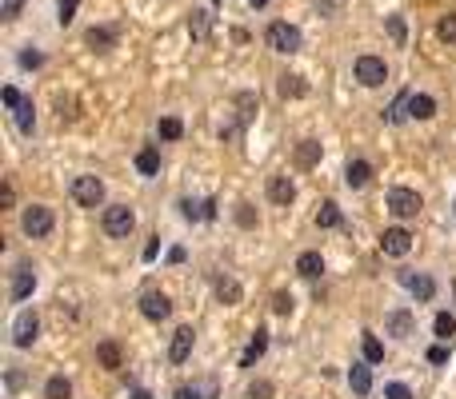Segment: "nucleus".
<instances>
[{
	"label": "nucleus",
	"mask_w": 456,
	"mask_h": 399,
	"mask_svg": "<svg viewBox=\"0 0 456 399\" xmlns=\"http://www.w3.org/2000/svg\"><path fill=\"white\" fill-rule=\"evenodd\" d=\"M264 40H268V48L272 52H284V56H293V52H300V28L296 24H288V20H272L268 24V32H264Z\"/></svg>",
	"instance_id": "f257e3e1"
},
{
	"label": "nucleus",
	"mask_w": 456,
	"mask_h": 399,
	"mask_svg": "<svg viewBox=\"0 0 456 399\" xmlns=\"http://www.w3.org/2000/svg\"><path fill=\"white\" fill-rule=\"evenodd\" d=\"M421 207H424L421 192H412V188H392L389 192V212L396 216V220H412Z\"/></svg>",
	"instance_id": "f03ea898"
},
{
	"label": "nucleus",
	"mask_w": 456,
	"mask_h": 399,
	"mask_svg": "<svg viewBox=\"0 0 456 399\" xmlns=\"http://www.w3.org/2000/svg\"><path fill=\"white\" fill-rule=\"evenodd\" d=\"M132 223H136V216H132V207L129 204H113V207H104V232L113 239H124L132 232Z\"/></svg>",
	"instance_id": "7ed1b4c3"
},
{
	"label": "nucleus",
	"mask_w": 456,
	"mask_h": 399,
	"mask_svg": "<svg viewBox=\"0 0 456 399\" xmlns=\"http://www.w3.org/2000/svg\"><path fill=\"white\" fill-rule=\"evenodd\" d=\"M68 192H72V200H76L81 207H97L100 200H104V184H100L97 176H76Z\"/></svg>",
	"instance_id": "20e7f679"
},
{
	"label": "nucleus",
	"mask_w": 456,
	"mask_h": 399,
	"mask_svg": "<svg viewBox=\"0 0 456 399\" xmlns=\"http://www.w3.org/2000/svg\"><path fill=\"white\" fill-rule=\"evenodd\" d=\"M20 228H24V232H28L33 239L49 236V232H52V207H44V204L24 207V216H20Z\"/></svg>",
	"instance_id": "39448f33"
},
{
	"label": "nucleus",
	"mask_w": 456,
	"mask_h": 399,
	"mask_svg": "<svg viewBox=\"0 0 456 399\" xmlns=\"http://www.w3.org/2000/svg\"><path fill=\"white\" fill-rule=\"evenodd\" d=\"M357 80L364 88H380L389 80V64L380 60V56H357Z\"/></svg>",
	"instance_id": "423d86ee"
},
{
	"label": "nucleus",
	"mask_w": 456,
	"mask_h": 399,
	"mask_svg": "<svg viewBox=\"0 0 456 399\" xmlns=\"http://www.w3.org/2000/svg\"><path fill=\"white\" fill-rule=\"evenodd\" d=\"M36 335H40V319H36V312L24 307V312L13 319V343H17V348H33Z\"/></svg>",
	"instance_id": "0eeeda50"
},
{
	"label": "nucleus",
	"mask_w": 456,
	"mask_h": 399,
	"mask_svg": "<svg viewBox=\"0 0 456 399\" xmlns=\"http://www.w3.org/2000/svg\"><path fill=\"white\" fill-rule=\"evenodd\" d=\"M140 316L152 319V323L168 319V316H172V303H168V296H164V291H145V296H140Z\"/></svg>",
	"instance_id": "6e6552de"
},
{
	"label": "nucleus",
	"mask_w": 456,
	"mask_h": 399,
	"mask_svg": "<svg viewBox=\"0 0 456 399\" xmlns=\"http://www.w3.org/2000/svg\"><path fill=\"white\" fill-rule=\"evenodd\" d=\"M380 252L392 255V260H400V255L412 252V236H408L405 228H389V232L380 236Z\"/></svg>",
	"instance_id": "1a4fd4ad"
},
{
	"label": "nucleus",
	"mask_w": 456,
	"mask_h": 399,
	"mask_svg": "<svg viewBox=\"0 0 456 399\" xmlns=\"http://www.w3.org/2000/svg\"><path fill=\"white\" fill-rule=\"evenodd\" d=\"M400 284H405L416 300H432V296H437V284H432L424 271H400Z\"/></svg>",
	"instance_id": "9d476101"
},
{
	"label": "nucleus",
	"mask_w": 456,
	"mask_h": 399,
	"mask_svg": "<svg viewBox=\"0 0 456 399\" xmlns=\"http://www.w3.org/2000/svg\"><path fill=\"white\" fill-rule=\"evenodd\" d=\"M384 328H389V335H396V339H408V335H416V316L412 312H389V319H384Z\"/></svg>",
	"instance_id": "9b49d317"
},
{
	"label": "nucleus",
	"mask_w": 456,
	"mask_h": 399,
	"mask_svg": "<svg viewBox=\"0 0 456 399\" xmlns=\"http://www.w3.org/2000/svg\"><path fill=\"white\" fill-rule=\"evenodd\" d=\"M268 200L280 204V207H288L296 200V184L288 180V176H272V180H268Z\"/></svg>",
	"instance_id": "f8f14e48"
},
{
	"label": "nucleus",
	"mask_w": 456,
	"mask_h": 399,
	"mask_svg": "<svg viewBox=\"0 0 456 399\" xmlns=\"http://www.w3.org/2000/svg\"><path fill=\"white\" fill-rule=\"evenodd\" d=\"M193 343H196V332H193V328H180V332L172 335V348H168V359H172V364H184V359L193 355Z\"/></svg>",
	"instance_id": "ddd939ff"
},
{
	"label": "nucleus",
	"mask_w": 456,
	"mask_h": 399,
	"mask_svg": "<svg viewBox=\"0 0 456 399\" xmlns=\"http://www.w3.org/2000/svg\"><path fill=\"white\" fill-rule=\"evenodd\" d=\"M36 291V271L33 268H17L13 271V300H28V296H33Z\"/></svg>",
	"instance_id": "4468645a"
},
{
	"label": "nucleus",
	"mask_w": 456,
	"mask_h": 399,
	"mask_svg": "<svg viewBox=\"0 0 456 399\" xmlns=\"http://www.w3.org/2000/svg\"><path fill=\"white\" fill-rule=\"evenodd\" d=\"M348 383H352L357 396H368V391H373V364H368V359H364V364H352L348 367Z\"/></svg>",
	"instance_id": "2eb2a0df"
},
{
	"label": "nucleus",
	"mask_w": 456,
	"mask_h": 399,
	"mask_svg": "<svg viewBox=\"0 0 456 399\" xmlns=\"http://www.w3.org/2000/svg\"><path fill=\"white\" fill-rule=\"evenodd\" d=\"M373 180V164L368 160H348V168H344V184L348 188H364Z\"/></svg>",
	"instance_id": "dca6fc26"
},
{
	"label": "nucleus",
	"mask_w": 456,
	"mask_h": 399,
	"mask_svg": "<svg viewBox=\"0 0 456 399\" xmlns=\"http://www.w3.org/2000/svg\"><path fill=\"white\" fill-rule=\"evenodd\" d=\"M264 348H268V332H264V328H256V332H252V343H248V351L241 355V367H252V364L264 355Z\"/></svg>",
	"instance_id": "f3484780"
},
{
	"label": "nucleus",
	"mask_w": 456,
	"mask_h": 399,
	"mask_svg": "<svg viewBox=\"0 0 456 399\" xmlns=\"http://www.w3.org/2000/svg\"><path fill=\"white\" fill-rule=\"evenodd\" d=\"M432 112H437V100H432V96H424V92H412V96H408V116L428 120Z\"/></svg>",
	"instance_id": "a211bd4d"
},
{
	"label": "nucleus",
	"mask_w": 456,
	"mask_h": 399,
	"mask_svg": "<svg viewBox=\"0 0 456 399\" xmlns=\"http://www.w3.org/2000/svg\"><path fill=\"white\" fill-rule=\"evenodd\" d=\"M136 172L161 176V152H156V148H140V152H136Z\"/></svg>",
	"instance_id": "6ab92c4d"
},
{
	"label": "nucleus",
	"mask_w": 456,
	"mask_h": 399,
	"mask_svg": "<svg viewBox=\"0 0 456 399\" xmlns=\"http://www.w3.org/2000/svg\"><path fill=\"white\" fill-rule=\"evenodd\" d=\"M296 271H300L304 280H316V275L325 271V260H320V252H304L300 260H296Z\"/></svg>",
	"instance_id": "aec40b11"
},
{
	"label": "nucleus",
	"mask_w": 456,
	"mask_h": 399,
	"mask_svg": "<svg viewBox=\"0 0 456 399\" xmlns=\"http://www.w3.org/2000/svg\"><path fill=\"white\" fill-rule=\"evenodd\" d=\"M216 296H220V303H228V307H232V303H241L245 300V287L236 284V280H216Z\"/></svg>",
	"instance_id": "412c9836"
},
{
	"label": "nucleus",
	"mask_w": 456,
	"mask_h": 399,
	"mask_svg": "<svg viewBox=\"0 0 456 399\" xmlns=\"http://www.w3.org/2000/svg\"><path fill=\"white\" fill-rule=\"evenodd\" d=\"M296 164H300V168L320 164V144H316V140H300V144H296Z\"/></svg>",
	"instance_id": "4be33fe9"
},
{
	"label": "nucleus",
	"mask_w": 456,
	"mask_h": 399,
	"mask_svg": "<svg viewBox=\"0 0 456 399\" xmlns=\"http://www.w3.org/2000/svg\"><path fill=\"white\" fill-rule=\"evenodd\" d=\"M209 32H212V16L209 12H193V16H188V36L209 40Z\"/></svg>",
	"instance_id": "5701e85b"
},
{
	"label": "nucleus",
	"mask_w": 456,
	"mask_h": 399,
	"mask_svg": "<svg viewBox=\"0 0 456 399\" xmlns=\"http://www.w3.org/2000/svg\"><path fill=\"white\" fill-rule=\"evenodd\" d=\"M432 332H437V339L440 343H448L456 335V316H448V312H440L437 319H432Z\"/></svg>",
	"instance_id": "b1692460"
},
{
	"label": "nucleus",
	"mask_w": 456,
	"mask_h": 399,
	"mask_svg": "<svg viewBox=\"0 0 456 399\" xmlns=\"http://www.w3.org/2000/svg\"><path fill=\"white\" fill-rule=\"evenodd\" d=\"M44 399H72V383H68L65 375H52V380L44 383Z\"/></svg>",
	"instance_id": "393cba45"
},
{
	"label": "nucleus",
	"mask_w": 456,
	"mask_h": 399,
	"mask_svg": "<svg viewBox=\"0 0 456 399\" xmlns=\"http://www.w3.org/2000/svg\"><path fill=\"white\" fill-rule=\"evenodd\" d=\"M177 399H216V383H193V387H180Z\"/></svg>",
	"instance_id": "a878e982"
},
{
	"label": "nucleus",
	"mask_w": 456,
	"mask_h": 399,
	"mask_svg": "<svg viewBox=\"0 0 456 399\" xmlns=\"http://www.w3.org/2000/svg\"><path fill=\"white\" fill-rule=\"evenodd\" d=\"M341 223V207L332 204V200H325V204L316 207V228H336Z\"/></svg>",
	"instance_id": "bb28decb"
},
{
	"label": "nucleus",
	"mask_w": 456,
	"mask_h": 399,
	"mask_svg": "<svg viewBox=\"0 0 456 399\" xmlns=\"http://www.w3.org/2000/svg\"><path fill=\"white\" fill-rule=\"evenodd\" d=\"M309 92V84H304V76H280V96L284 100H296V96Z\"/></svg>",
	"instance_id": "cd10ccee"
},
{
	"label": "nucleus",
	"mask_w": 456,
	"mask_h": 399,
	"mask_svg": "<svg viewBox=\"0 0 456 399\" xmlns=\"http://www.w3.org/2000/svg\"><path fill=\"white\" fill-rule=\"evenodd\" d=\"M97 359L104 367H113V371H116V367H120V348H116L113 339H104V343H97Z\"/></svg>",
	"instance_id": "c85d7f7f"
},
{
	"label": "nucleus",
	"mask_w": 456,
	"mask_h": 399,
	"mask_svg": "<svg viewBox=\"0 0 456 399\" xmlns=\"http://www.w3.org/2000/svg\"><path fill=\"white\" fill-rule=\"evenodd\" d=\"M156 132H161V140H180L184 124H180V116H164L161 124H156Z\"/></svg>",
	"instance_id": "c756f323"
},
{
	"label": "nucleus",
	"mask_w": 456,
	"mask_h": 399,
	"mask_svg": "<svg viewBox=\"0 0 456 399\" xmlns=\"http://www.w3.org/2000/svg\"><path fill=\"white\" fill-rule=\"evenodd\" d=\"M389 36H392V44H396V48L408 40V24H405V16H400V12L389 16Z\"/></svg>",
	"instance_id": "7c9ffc66"
},
{
	"label": "nucleus",
	"mask_w": 456,
	"mask_h": 399,
	"mask_svg": "<svg viewBox=\"0 0 456 399\" xmlns=\"http://www.w3.org/2000/svg\"><path fill=\"white\" fill-rule=\"evenodd\" d=\"M17 128H20V132H24V136H28V132H33V128H36V112H33V100H24V104H20V108H17Z\"/></svg>",
	"instance_id": "2f4dec72"
},
{
	"label": "nucleus",
	"mask_w": 456,
	"mask_h": 399,
	"mask_svg": "<svg viewBox=\"0 0 456 399\" xmlns=\"http://www.w3.org/2000/svg\"><path fill=\"white\" fill-rule=\"evenodd\" d=\"M88 44L104 52V48H113V44H116V32H113V28H88Z\"/></svg>",
	"instance_id": "473e14b6"
},
{
	"label": "nucleus",
	"mask_w": 456,
	"mask_h": 399,
	"mask_svg": "<svg viewBox=\"0 0 456 399\" xmlns=\"http://www.w3.org/2000/svg\"><path fill=\"white\" fill-rule=\"evenodd\" d=\"M408 96H412V92H400L396 100H392V108H389V124H400V120L408 116Z\"/></svg>",
	"instance_id": "72a5a7b5"
},
{
	"label": "nucleus",
	"mask_w": 456,
	"mask_h": 399,
	"mask_svg": "<svg viewBox=\"0 0 456 399\" xmlns=\"http://www.w3.org/2000/svg\"><path fill=\"white\" fill-rule=\"evenodd\" d=\"M364 359H368V364H380V359H384V343H380L376 335H364Z\"/></svg>",
	"instance_id": "f704fd0d"
},
{
	"label": "nucleus",
	"mask_w": 456,
	"mask_h": 399,
	"mask_svg": "<svg viewBox=\"0 0 456 399\" xmlns=\"http://www.w3.org/2000/svg\"><path fill=\"white\" fill-rule=\"evenodd\" d=\"M437 32H440V40H448V44H456V16H440Z\"/></svg>",
	"instance_id": "c9c22d12"
},
{
	"label": "nucleus",
	"mask_w": 456,
	"mask_h": 399,
	"mask_svg": "<svg viewBox=\"0 0 456 399\" xmlns=\"http://www.w3.org/2000/svg\"><path fill=\"white\" fill-rule=\"evenodd\" d=\"M76 4H81V0H56V20H60V24H72V16H76Z\"/></svg>",
	"instance_id": "e433bc0d"
},
{
	"label": "nucleus",
	"mask_w": 456,
	"mask_h": 399,
	"mask_svg": "<svg viewBox=\"0 0 456 399\" xmlns=\"http://www.w3.org/2000/svg\"><path fill=\"white\" fill-rule=\"evenodd\" d=\"M272 391H277V387H272L268 380H256L252 387H248V399H272Z\"/></svg>",
	"instance_id": "4c0bfd02"
},
{
	"label": "nucleus",
	"mask_w": 456,
	"mask_h": 399,
	"mask_svg": "<svg viewBox=\"0 0 456 399\" xmlns=\"http://www.w3.org/2000/svg\"><path fill=\"white\" fill-rule=\"evenodd\" d=\"M272 312H277V316H288V312H293V296H288V291H277V296H272Z\"/></svg>",
	"instance_id": "58836bf2"
},
{
	"label": "nucleus",
	"mask_w": 456,
	"mask_h": 399,
	"mask_svg": "<svg viewBox=\"0 0 456 399\" xmlns=\"http://www.w3.org/2000/svg\"><path fill=\"white\" fill-rule=\"evenodd\" d=\"M56 108H60V120H68V124L76 120V100H65V96H60V100H56Z\"/></svg>",
	"instance_id": "ea45409f"
},
{
	"label": "nucleus",
	"mask_w": 456,
	"mask_h": 399,
	"mask_svg": "<svg viewBox=\"0 0 456 399\" xmlns=\"http://www.w3.org/2000/svg\"><path fill=\"white\" fill-rule=\"evenodd\" d=\"M384 399H412V391H408L405 383H389V387H384Z\"/></svg>",
	"instance_id": "a19ab883"
},
{
	"label": "nucleus",
	"mask_w": 456,
	"mask_h": 399,
	"mask_svg": "<svg viewBox=\"0 0 456 399\" xmlns=\"http://www.w3.org/2000/svg\"><path fill=\"white\" fill-rule=\"evenodd\" d=\"M0 100H4V104H8V108H13V112H17L20 104H24V96H20L17 88H4V92H0Z\"/></svg>",
	"instance_id": "79ce46f5"
},
{
	"label": "nucleus",
	"mask_w": 456,
	"mask_h": 399,
	"mask_svg": "<svg viewBox=\"0 0 456 399\" xmlns=\"http://www.w3.org/2000/svg\"><path fill=\"white\" fill-rule=\"evenodd\" d=\"M20 64H24V68H40V64H44V56H40L36 48H28V52H20Z\"/></svg>",
	"instance_id": "37998d69"
},
{
	"label": "nucleus",
	"mask_w": 456,
	"mask_h": 399,
	"mask_svg": "<svg viewBox=\"0 0 456 399\" xmlns=\"http://www.w3.org/2000/svg\"><path fill=\"white\" fill-rule=\"evenodd\" d=\"M236 223H241V228H252V223H256V212H252L248 204H241V212H236Z\"/></svg>",
	"instance_id": "c03bdc74"
},
{
	"label": "nucleus",
	"mask_w": 456,
	"mask_h": 399,
	"mask_svg": "<svg viewBox=\"0 0 456 399\" xmlns=\"http://www.w3.org/2000/svg\"><path fill=\"white\" fill-rule=\"evenodd\" d=\"M20 8H24V0H4V8H0V12H4V20H17Z\"/></svg>",
	"instance_id": "a18cd8bd"
},
{
	"label": "nucleus",
	"mask_w": 456,
	"mask_h": 399,
	"mask_svg": "<svg viewBox=\"0 0 456 399\" xmlns=\"http://www.w3.org/2000/svg\"><path fill=\"white\" fill-rule=\"evenodd\" d=\"M444 359H448V348H444V343L428 348V364H444Z\"/></svg>",
	"instance_id": "49530a36"
},
{
	"label": "nucleus",
	"mask_w": 456,
	"mask_h": 399,
	"mask_svg": "<svg viewBox=\"0 0 456 399\" xmlns=\"http://www.w3.org/2000/svg\"><path fill=\"white\" fill-rule=\"evenodd\" d=\"M13 200H17V192H13V184H4V192H0V204L13 207Z\"/></svg>",
	"instance_id": "de8ad7c7"
},
{
	"label": "nucleus",
	"mask_w": 456,
	"mask_h": 399,
	"mask_svg": "<svg viewBox=\"0 0 456 399\" xmlns=\"http://www.w3.org/2000/svg\"><path fill=\"white\" fill-rule=\"evenodd\" d=\"M168 264H184V248H172V252H168Z\"/></svg>",
	"instance_id": "09e8293b"
},
{
	"label": "nucleus",
	"mask_w": 456,
	"mask_h": 399,
	"mask_svg": "<svg viewBox=\"0 0 456 399\" xmlns=\"http://www.w3.org/2000/svg\"><path fill=\"white\" fill-rule=\"evenodd\" d=\"M132 399H152V396H148V391H132Z\"/></svg>",
	"instance_id": "8fccbe9b"
},
{
	"label": "nucleus",
	"mask_w": 456,
	"mask_h": 399,
	"mask_svg": "<svg viewBox=\"0 0 456 399\" xmlns=\"http://www.w3.org/2000/svg\"><path fill=\"white\" fill-rule=\"evenodd\" d=\"M248 4H252V8H264V4H268V0H248Z\"/></svg>",
	"instance_id": "3c124183"
},
{
	"label": "nucleus",
	"mask_w": 456,
	"mask_h": 399,
	"mask_svg": "<svg viewBox=\"0 0 456 399\" xmlns=\"http://www.w3.org/2000/svg\"><path fill=\"white\" fill-rule=\"evenodd\" d=\"M453 207H456V204H453Z\"/></svg>",
	"instance_id": "603ef678"
}]
</instances>
